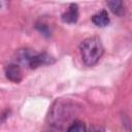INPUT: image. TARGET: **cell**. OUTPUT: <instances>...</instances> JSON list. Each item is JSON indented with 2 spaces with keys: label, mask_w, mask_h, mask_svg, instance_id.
I'll return each mask as SVG.
<instances>
[{
  "label": "cell",
  "mask_w": 132,
  "mask_h": 132,
  "mask_svg": "<svg viewBox=\"0 0 132 132\" xmlns=\"http://www.w3.org/2000/svg\"><path fill=\"white\" fill-rule=\"evenodd\" d=\"M81 60L87 66L95 65L103 55L104 47L99 37L92 36L86 38L79 45Z\"/></svg>",
  "instance_id": "obj_1"
},
{
  "label": "cell",
  "mask_w": 132,
  "mask_h": 132,
  "mask_svg": "<svg viewBox=\"0 0 132 132\" xmlns=\"http://www.w3.org/2000/svg\"><path fill=\"white\" fill-rule=\"evenodd\" d=\"M53 63H55V59L52 56H50L47 53H35L31 57L28 66L31 69H35L39 66L50 65Z\"/></svg>",
  "instance_id": "obj_2"
},
{
  "label": "cell",
  "mask_w": 132,
  "mask_h": 132,
  "mask_svg": "<svg viewBox=\"0 0 132 132\" xmlns=\"http://www.w3.org/2000/svg\"><path fill=\"white\" fill-rule=\"evenodd\" d=\"M4 72H5V76L12 82H20L23 78V73H22V69L20 67V65L11 63L5 66L4 68Z\"/></svg>",
  "instance_id": "obj_3"
},
{
  "label": "cell",
  "mask_w": 132,
  "mask_h": 132,
  "mask_svg": "<svg viewBox=\"0 0 132 132\" xmlns=\"http://www.w3.org/2000/svg\"><path fill=\"white\" fill-rule=\"evenodd\" d=\"M77 19H78V6L72 3L70 4L68 10L62 14V21L65 23L72 24V23H75Z\"/></svg>",
  "instance_id": "obj_4"
},
{
  "label": "cell",
  "mask_w": 132,
  "mask_h": 132,
  "mask_svg": "<svg viewBox=\"0 0 132 132\" xmlns=\"http://www.w3.org/2000/svg\"><path fill=\"white\" fill-rule=\"evenodd\" d=\"M35 54L31 48H21L16 52V61L22 65H28L31 57Z\"/></svg>",
  "instance_id": "obj_5"
},
{
  "label": "cell",
  "mask_w": 132,
  "mask_h": 132,
  "mask_svg": "<svg viewBox=\"0 0 132 132\" xmlns=\"http://www.w3.org/2000/svg\"><path fill=\"white\" fill-rule=\"evenodd\" d=\"M92 22L97 27H105L109 23V16L106 10H101L100 12L92 16Z\"/></svg>",
  "instance_id": "obj_6"
},
{
  "label": "cell",
  "mask_w": 132,
  "mask_h": 132,
  "mask_svg": "<svg viewBox=\"0 0 132 132\" xmlns=\"http://www.w3.org/2000/svg\"><path fill=\"white\" fill-rule=\"evenodd\" d=\"M108 8L113 14L122 16L124 14V4L123 0H105Z\"/></svg>",
  "instance_id": "obj_7"
},
{
  "label": "cell",
  "mask_w": 132,
  "mask_h": 132,
  "mask_svg": "<svg viewBox=\"0 0 132 132\" xmlns=\"http://www.w3.org/2000/svg\"><path fill=\"white\" fill-rule=\"evenodd\" d=\"M67 130L68 131H78V132H80V131L87 130V128H86V126H85V124L82 122H80V121H74L67 128Z\"/></svg>",
  "instance_id": "obj_8"
},
{
  "label": "cell",
  "mask_w": 132,
  "mask_h": 132,
  "mask_svg": "<svg viewBox=\"0 0 132 132\" xmlns=\"http://www.w3.org/2000/svg\"><path fill=\"white\" fill-rule=\"evenodd\" d=\"M36 28H37L38 31L41 32L42 34H44V35H46V36L50 35V30H48V28H47L44 24H38V25H36Z\"/></svg>",
  "instance_id": "obj_9"
},
{
  "label": "cell",
  "mask_w": 132,
  "mask_h": 132,
  "mask_svg": "<svg viewBox=\"0 0 132 132\" xmlns=\"http://www.w3.org/2000/svg\"><path fill=\"white\" fill-rule=\"evenodd\" d=\"M8 1H9V0H0V7L6 5V3H7Z\"/></svg>",
  "instance_id": "obj_10"
}]
</instances>
